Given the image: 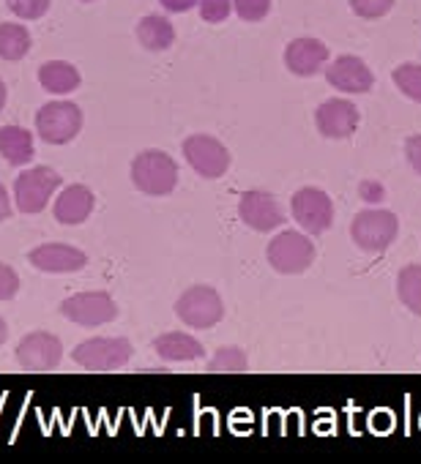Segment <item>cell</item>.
<instances>
[{
	"label": "cell",
	"mask_w": 421,
	"mask_h": 464,
	"mask_svg": "<svg viewBox=\"0 0 421 464\" xmlns=\"http://www.w3.org/2000/svg\"><path fill=\"white\" fill-rule=\"evenodd\" d=\"M132 183L145 197H167L178 186V164L164 150H142L132 161Z\"/></svg>",
	"instance_id": "cell-1"
},
{
	"label": "cell",
	"mask_w": 421,
	"mask_h": 464,
	"mask_svg": "<svg viewBox=\"0 0 421 464\" xmlns=\"http://www.w3.org/2000/svg\"><path fill=\"white\" fill-rule=\"evenodd\" d=\"M399 232V218L391 210L383 208H369L356 213L353 224H350V238L353 244L367 252V255H383Z\"/></svg>",
	"instance_id": "cell-2"
},
{
	"label": "cell",
	"mask_w": 421,
	"mask_h": 464,
	"mask_svg": "<svg viewBox=\"0 0 421 464\" xmlns=\"http://www.w3.org/2000/svg\"><path fill=\"white\" fill-rule=\"evenodd\" d=\"M269 266L282 276H299L312 268L315 263V244L307 232L299 229H282L279 236L266 249Z\"/></svg>",
	"instance_id": "cell-3"
},
{
	"label": "cell",
	"mask_w": 421,
	"mask_h": 464,
	"mask_svg": "<svg viewBox=\"0 0 421 464\" xmlns=\"http://www.w3.org/2000/svg\"><path fill=\"white\" fill-rule=\"evenodd\" d=\"M134 355V347L123 336H93L74 347L72 358L88 372H115L126 366Z\"/></svg>",
	"instance_id": "cell-4"
},
{
	"label": "cell",
	"mask_w": 421,
	"mask_h": 464,
	"mask_svg": "<svg viewBox=\"0 0 421 464\" xmlns=\"http://www.w3.org/2000/svg\"><path fill=\"white\" fill-rule=\"evenodd\" d=\"M175 314L189 328H214L225 317V304L210 285H194L178 295Z\"/></svg>",
	"instance_id": "cell-5"
},
{
	"label": "cell",
	"mask_w": 421,
	"mask_h": 464,
	"mask_svg": "<svg viewBox=\"0 0 421 464\" xmlns=\"http://www.w3.org/2000/svg\"><path fill=\"white\" fill-rule=\"evenodd\" d=\"M61 183H64V175H58L47 164L23 169L15 180V202H17L20 213H28V216L42 213Z\"/></svg>",
	"instance_id": "cell-6"
},
{
	"label": "cell",
	"mask_w": 421,
	"mask_h": 464,
	"mask_svg": "<svg viewBox=\"0 0 421 464\" xmlns=\"http://www.w3.org/2000/svg\"><path fill=\"white\" fill-rule=\"evenodd\" d=\"M83 110L74 102H47L36 112V134L47 145H66L83 131Z\"/></svg>",
	"instance_id": "cell-7"
},
{
	"label": "cell",
	"mask_w": 421,
	"mask_h": 464,
	"mask_svg": "<svg viewBox=\"0 0 421 464\" xmlns=\"http://www.w3.org/2000/svg\"><path fill=\"white\" fill-rule=\"evenodd\" d=\"M181 150H183V159L189 161V167L208 180H217L230 169V150L225 148V142H220L210 134L186 137Z\"/></svg>",
	"instance_id": "cell-8"
},
{
	"label": "cell",
	"mask_w": 421,
	"mask_h": 464,
	"mask_svg": "<svg viewBox=\"0 0 421 464\" xmlns=\"http://www.w3.org/2000/svg\"><path fill=\"white\" fill-rule=\"evenodd\" d=\"M290 213L307 236H323L334 224V202L323 188L304 186L290 197Z\"/></svg>",
	"instance_id": "cell-9"
},
{
	"label": "cell",
	"mask_w": 421,
	"mask_h": 464,
	"mask_svg": "<svg viewBox=\"0 0 421 464\" xmlns=\"http://www.w3.org/2000/svg\"><path fill=\"white\" fill-rule=\"evenodd\" d=\"M61 314L83 328H99L107 325L118 317V304L110 293L104 290H93V293H77L69 295L61 304Z\"/></svg>",
	"instance_id": "cell-10"
},
{
	"label": "cell",
	"mask_w": 421,
	"mask_h": 464,
	"mask_svg": "<svg viewBox=\"0 0 421 464\" xmlns=\"http://www.w3.org/2000/svg\"><path fill=\"white\" fill-rule=\"evenodd\" d=\"M64 361V344L55 334L34 331L17 344V363L28 372H53Z\"/></svg>",
	"instance_id": "cell-11"
},
{
	"label": "cell",
	"mask_w": 421,
	"mask_h": 464,
	"mask_svg": "<svg viewBox=\"0 0 421 464\" xmlns=\"http://www.w3.org/2000/svg\"><path fill=\"white\" fill-rule=\"evenodd\" d=\"M239 216L255 232H274L277 227H282L288 221L285 210L279 208V202L269 191H263V188H250V191L241 194Z\"/></svg>",
	"instance_id": "cell-12"
},
{
	"label": "cell",
	"mask_w": 421,
	"mask_h": 464,
	"mask_svg": "<svg viewBox=\"0 0 421 464\" xmlns=\"http://www.w3.org/2000/svg\"><path fill=\"white\" fill-rule=\"evenodd\" d=\"M358 107L348 99H326L315 110V126L328 140H348L358 129Z\"/></svg>",
	"instance_id": "cell-13"
},
{
	"label": "cell",
	"mask_w": 421,
	"mask_h": 464,
	"mask_svg": "<svg viewBox=\"0 0 421 464\" xmlns=\"http://www.w3.org/2000/svg\"><path fill=\"white\" fill-rule=\"evenodd\" d=\"M326 80L342 93H369L375 85L372 69L358 55H339L326 66Z\"/></svg>",
	"instance_id": "cell-14"
},
{
	"label": "cell",
	"mask_w": 421,
	"mask_h": 464,
	"mask_svg": "<svg viewBox=\"0 0 421 464\" xmlns=\"http://www.w3.org/2000/svg\"><path fill=\"white\" fill-rule=\"evenodd\" d=\"M28 263L44 274H77L88 266V255L69 244H44L28 252Z\"/></svg>",
	"instance_id": "cell-15"
},
{
	"label": "cell",
	"mask_w": 421,
	"mask_h": 464,
	"mask_svg": "<svg viewBox=\"0 0 421 464\" xmlns=\"http://www.w3.org/2000/svg\"><path fill=\"white\" fill-rule=\"evenodd\" d=\"M326 61H328V44H323L320 39H312V36L296 39L285 50V66L296 77L318 74L326 66Z\"/></svg>",
	"instance_id": "cell-16"
},
{
	"label": "cell",
	"mask_w": 421,
	"mask_h": 464,
	"mask_svg": "<svg viewBox=\"0 0 421 464\" xmlns=\"http://www.w3.org/2000/svg\"><path fill=\"white\" fill-rule=\"evenodd\" d=\"M93 205H96V197L93 191L85 186V183H72L66 186L58 199H55V218L58 224L64 227H77V224H85L88 216L93 213Z\"/></svg>",
	"instance_id": "cell-17"
},
{
	"label": "cell",
	"mask_w": 421,
	"mask_h": 464,
	"mask_svg": "<svg viewBox=\"0 0 421 464\" xmlns=\"http://www.w3.org/2000/svg\"><path fill=\"white\" fill-rule=\"evenodd\" d=\"M153 350L162 361L167 363H183V361H200L205 355V347L200 339L183 334V331H170L153 339Z\"/></svg>",
	"instance_id": "cell-18"
},
{
	"label": "cell",
	"mask_w": 421,
	"mask_h": 464,
	"mask_svg": "<svg viewBox=\"0 0 421 464\" xmlns=\"http://www.w3.org/2000/svg\"><path fill=\"white\" fill-rule=\"evenodd\" d=\"M0 156L12 167H25L34 159V131L23 126H0Z\"/></svg>",
	"instance_id": "cell-19"
},
{
	"label": "cell",
	"mask_w": 421,
	"mask_h": 464,
	"mask_svg": "<svg viewBox=\"0 0 421 464\" xmlns=\"http://www.w3.org/2000/svg\"><path fill=\"white\" fill-rule=\"evenodd\" d=\"M137 39L148 53H164L175 42V28L162 14H148L137 23Z\"/></svg>",
	"instance_id": "cell-20"
},
{
	"label": "cell",
	"mask_w": 421,
	"mask_h": 464,
	"mask_svg": "<svg viewBox=\"0 0 421 464\" xmlns=\"http://www.w3.org/2000/svg\"><path fill=\"white\" fill-rule=\"evenodd\" d=\"M39 82L53 96H66L80 88V72L69 61H47L39 69Z\"/></svg>",
	"instance_id": "cell-21"
},
{
	"label": "cell",
	"mask_w": 421,
	"mask_h": 464,
	"mask_svg": "<svg viewBox=\"0 0 421 464\" xmlns=\"http://www.w3.org/2000/svg\"><path fill=\"white\" fill-rule=\"evenodd\" d=\"M31 34L20 23H4L0 25V58L4 61H23L31 53Z\"/></svg>",
	"instance_id": "cell-22"
},
{
	"label": "cell",
	"mask_w": 421,
	"mask_h": 464,
	"mask_svg": "<svg viewBox=\"0 0 421 464\" xmlns=\"http://www.w3.org/2000/svg\"><path fill=\"white\" fill-rule=\"evenodd\" d=\"M397 295L407 312L421 317V266H405L397 274Z\"/></svg>",
	"instance_id": "cell-23"
},
{
	"label": "cell",
	"mask_w": 421,
	"mask_h": 464,
	"mask_svg": "<svg viewBox=\"0 0 421 464\" xmlns=\"http://www.w3.org/2000/svg\"><path fill=\"white\" fill-rule=\"evenodd\" d=\"M391 80L399 88V93H405L407 99L421 104V63H402V66H397Z\"/></svg>",
	"instance_id": "cell-24"
},
{
	"label": "cell",
	"mask_w": 421,
	"mask_h": 464,
	"mask_svg": "<svg viewBox=\"0 0 421 464\" xmlns=\"http://www.w3.org/2000/svg\"><path fill=\"white\" fill-rule=\"evenodd\" d=\"M250 361L241 347H220L217 355L208 361V372H247Z\"/></svg>",
	"instance_id": "cell-25"
},
{
	"label": "cell",
	"mask_w": 421,
	"mask_h": 464,
	"mask_svg": "<svg viewBox=\"0 0 421 464\" xmlns=\"http://www.w3.org/2000/svg\"><path fill=\"white\" fill-rule=\"evenodd\" d=\"M53 0H6L9 12H15V17L20 20H39L50 12Z\"/></svg>",
	"instance_id": "cell-26"
},
{
	"label": "cell",
	"mask_w": 421,
	"mask_h": 464,
	"mask_svg": "<svg viewBox=\"0 0 421 464\" xmlns=\"http://www.w3.org/2000/svg\"><path fill=\"white\" fill-rule=\"evenodd\" d=\"M197 9H200V17L210 25L217 23H225L233 12V0H197Z\"/></svg>",
	"instance_id": "cell-27"
},
{
	"label": "cell",
	"mask_w": 421,
	"mask_h": 464,
	"mask_svg": "<svg viewBox=\"0 0 421 464\" xmlns=\"http://www.w3.org/2000/svg\"><path fill=\"white\" fill-rule=\"evenodd\" d=\"M350 9L361 20H380L394 9V0H350Z\"/></svg>",
	"instance_id": "cell-28"
},
{
	"label": "cell",
	"mask_w": 421,
	"mask_h": 464,
	"mask_svg": "<svg viewBox=\"0 0 421 464\" xmlns=\"http://www.w3.org/2000/svg\"><path fill=\"white\" fill-rule=\"evenodd\" d=\"M233 9L244 23H260L271 12V0H233Z\"/></svg>",
	"instance_id": "cell-29"
},
{
	"label": "cell",
	"mask_w": 421,
	"mask_h": 464,
	"mask_svg": "<svg viewBox=\"0 0 421 464\" xmlns=\"http://www.w3.org/2000/svg\"><path fill=\"white\" fill-rule=\"evenodd\" d=\"M17 293H20V274L12 266L0 263V301H12Z\"/></svg>",
	"instance_id": "cell-30"
},
{
	"label": "cell",
	"mask_w": 421,
	"mask_h": 464,
	"mask_svg": "<svg viewBox=\"0 0 421 464\" xmlns=\"http://www.w3.org/2000/svg\"><path fill=\"white\" fill-rule=\"evenodd\" d=\"M405 159L413 167V172L421 175V134H413L405 140Z\"/></svg>",
	"instance_id": "cell-31"
},
{
	"label": "cell",
	"mask_w": 421,
	"mask_h": 464,
	"mask_svg": "<svg viewBox=\"0 0 421 464\" xmlns=\"http://www.w3.org/2000/svg\"><path fill=\"white\" fill-rule=\"evenodd\" d=\"M358 194H361V199H367V202H380V199H386V188H383L377 180H364V183L358 186Z\"/></svg>",
	"instance_id": "cell-32"
},
{
	"label": "cell",
	"mask_w": 421,
	"mask_h": 464,
	"mask_svg": "<svg viewBox=\"0 0 421 464\" xmlns=\"http://www.w3.org/2000/svg\"><path fill=\"white\" fill-rule=\"evenodd\" d=\"M159 4L170 14H183V12H189V9L197 6V0H159Z\"/></svg>",
	"instance_id": "cell-33"
},
{
	"label": "cell",
	"mask_w": 421,
	"mask_h": 464,
	"mask_svg": "<svg viewBox=\"0 0 421 464\" xmlns=\"http://www.w3.org/2000/svg\"><path fill=\"white\" fill-rule=\"evenodd\" d=\"M12 216V199H9V188L0 183V224Z\"/></svg>",
	"instance_id": "cell-34"
},
{
	"label": "cell",
	"mask_w": 421,
	"mask_h": 464,
	"mask_svg": "<svg viewBox=\"0 0 421 464\" xmlns=\"http://www.w3.org/2000/svg\"><path fill=\"white\" fill-rule=\"evenodd\" d=\"M6 339H9V325H6V320L0 317V347L6 344Z\"/></svg>",
	"instance_id": "cell-35"
},
{
	"label": "cell",
	"mask_w": 421,
	"mask_h": 464,
	"mask_svg": "<svg viewBox=\"0 0 421 464\" xmlns=\"http://www.w3.org/2000/svg\"><path fill=\"white\" fill-rule=\"evenodd\" d=\"M4 107H6V82L0 80V112H4Z\"/></svg>",
	"instance_id": "cell-36"
},
{
	"label": "cell",
	"mask_w": 421,
	"mask_h": 464,
	"mask_svg": "<svg viewBox=\"0 0 421 464\" xmlns=\"http://www.w3.org/2000/svg\"><path fill=\"white\" fill-rule=\"evenodd\" d=\"M83 4H91V0H83Z\"/></svg>",
	"instance_id": "cell-37"
}]
</instances>
